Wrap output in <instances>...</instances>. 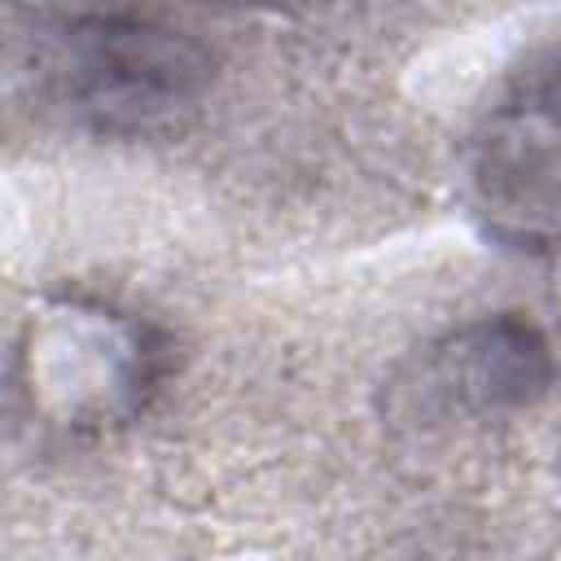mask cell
Returning a JSON list of instances; mask_svg holds the SVG:
<instances>
[{
  "instance_id": "3",
  "label": "cell",
  "mask_w": 561,
  "mask_h": 561,
  "mask_svg": "<svg viewBox=\"0 0 561 561\" xmlns=\"http://www.w3.org/2000/svg\"><path fill=\"white\" fill-rule=\"evenodd\" d=\"M473 184L495 237L513 245L561 237V79L522 88L486 118Z\"/></svg>"
},
{
  "instance_id": "2",
  "label": "cell",
  "mask_w": 561,
  "mask_h": 561,
  "mask_svg": "<svg viewBox=\"0 0 561 561\" xmlns=\"http://www.w3.org/2000/svg\"><path fill=\"white\" fill-rule=\"evenodd\" d=\"M557 377L552 346L517 311L478 316L421 346L386 386L390 412L412 425L530 408Z\"/></svg>"
},
{
  "instance_id": "4",
  "label": "cell",
  "mask_w": 561,
  "mask_h": 561,
  "mask_svg": "<svg viewBox=\"0 0 561 561\" xmlns=\"http://www.w3.org/2000/svg\"><path fill=\"white\" fill-rule=\"evenodd\" d=\"M197 4H276V0H197Z\"/></svg>"
},
{
  "instance_id": "1",
  "label": "cell",
  "mask_w": 561,
  "mask_h": 561,
  "mask_svg": "<svg viewBox=\"0 0 561 561\" xmlns=\"http://www.w3.org/2000/svg\"><path fill=\"white\" fill-rule=\"evenodd\" d=\"M48 96L96 131H153L215 83V57L193 35L145 18H70L39 39Z\"/></svg>"
}]
</instances>
